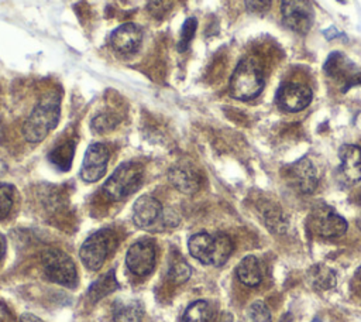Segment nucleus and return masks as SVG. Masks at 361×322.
<instances>
[{
    "label": "nucleus",
    "mask_w": 361,
    "mask_h": 322,
    "mask_svg": "<svg viewBox=\"0 0 361 322\" xmlns=\"http://www.w3.org/2000/svg\"><path fill=\"white\" fill-rule=\"evenodd\" d=\"M61 116V97L49 92L41 97L23 124V136L28 143L42 141L52 131Z\"/></svg>",
    "instance_id": "f257e3e1"
},
{
    "label": "nucleus",
    "mask_w": 361,
    "mask_h": 322,
    "mask_svg": "<svg viewBox=\"0 0 361 322\" xmlns=\"http://www.w3.org/2000/svg\"><path fill=\"white\" fill-rule=\"evenodd\" d=\"M188 247L189 253L197 261L207 266L220 267L228 260L233 251V242L224 233L210 234L200 232L189 239Z\"/></svg>",
    "instance_id": "f03ea898"
},
{
    "label": "nucleus",
    "mask_w": 361,
    "mask_h": 322,
    "mask_svg": "<svg viewBox=\"0 0 361 322\" xmlns=\"http://www.w3.org/2000/svg\"><path fill=\"white\" fill-rule=\"evenodd\" d=\"M264 88V75L258 61L252 56L240 61L230 79V95L234 99L250 100Z\"/></svg>",
    "instance_id": "7ed1b4c3"
},
{
    "label": "nucleus",
    "mask_w": 361,
    "mask_h": 322,
    "mask_svg": "<svg viewBox=\"0 0 361 322\" xmlns=\"http://www.w3.org/2000/svg\"><path fill=\"white\" fill-rule=\"evenodd\" d=\"M142 182V167L137 162H124L103 184V193L110 201H120L135 192Z\"/></svg>",
    "instance_id": "20e7f679"
},
{
    "label": "nucleus",
    "mask_w": 361,
    "mask_h": 322,
    "mask_svg": "<svg viewBox=\"0 0 361 322\" xmlns=\"http://www.w3.org/2000/svg\"><path fill=\"white\" fill-rule=\"evenodd\" d=\"M42 268L47 277L63 287L75 288L78 285V271L73 260L59 249H48L41 256Z\"/></svg>",
    "instance_id": "39448f33"
},
{
    "label": "nucleus",
    "mask_w": 361,
    "mask_h": 322,
    "mask_svg": "<svg viewBox=\"0 0 361 322\" xmlns=\"http://www.w3.org/2000/svg\"><path fill=\"white\" fill-rule=\"evenodd\" d=\"M114 247V236L109 230H99L90 234L80 247V260L89 270H97L106 261Z\"/></svg>",
    "instance_id": "423d86ee"
},
{
    "label": "nucleus",
    "mask_w": 361,
    "mask_h": 322,
    "mask_svg": "<svg viewBox=\"0 0 361 322\" xmlns=\"http://www.w3.org/2000/svg\"><path fill=\"white\" fill-rule=\"evenodd\" d=\"M310 229L323 237H338L347 230V222L334 209L326 205L316 206L309 217Z\"/></svg>",
    "instance_id": "0eeeda50"
},
{
    "label": "nucleus",
    "mask_w": 361,
    "mask_h": 322,
    "mask_svg": "<svg viewBox=\"0 0 361 322\" xmlns=\"http://www.w3.org/2000/svg\"><path fill=\"white\" fill-rule=\"evenodd\" d=\"M324 72L331 79L337 80L343 90L361 83V68L354 65L344 54L331 52L324 64Z\"/></svg>",
    "instance_id": "6e6552de"
},
{
    "label": "nucleus",
    "mask_w": 361,
    "mask_h": 322,
    "mask_svg": "<svg viewBox=\"0 0 361 322\" xmlns=\"http://www.w3.org/2000/svg\"><path fill=\"white\" fill-rule=\"evenodd\" d=\"M281 13L286 27L305 34L313 24L314 13L309 0H282Z\"/></svg>",
    "instance_id": "1a4fd4ad"
},
{
    "label": "nucleus",
    "mask_w": 361,
    "mask_h": 322,
    "mask_svg": "<svg viewBox=\"0 0 361 322\" xmlns=\"http://www.w3.org/2000/svg\"><path fill=\"white\" fill-rule=\"evenodd\" d=\"M126 263L128 270L140 277L148 275L155 266V246L149 240H138L130 246Z\"/></svg>",
    "instance_id": "9d476101"
},
{
    "label": "nucleus",
    "mask_w": 361,
    "mask_h": 322,
    "mask_svg": "<svg viewBox=\"0 0 361 322\" xmlns=\"http://www.w3.org/2000/svg\"><path fill=\"white\" fill-rule=\"evenodd\" d=\"M109 150L102 143H93L87 147L82 168H80V177L85 182H96L99 181L107 169L109 162Z\"/></svg>",
    "instance_id": "9b49d317"
},
{
    "label": "nucleus",
    "mask_w": 361,
    "mask_h": 322,
    "mask_svg": "<svg viewBox=\"0 0 361 322\" xmlns=\"http://www.w3.org/2000/svg\"><path fill=\"white\" fill-rule=\"evenodd\" d=\"M281 109L286 112L303 110L312 100V90L302 83L288 82L281 86L276 95Z\"/></svg>",
    "instance_id": "f8f14e48"
},
{
    "label": "nucleus",
    "mask_w": 361,
    "mask_h": 322,
    "mask_svg": "<svg viewBox=\"0 0 361 322\" xmlns=\"http://www.w3.org/2000/svg\"><path fill=\"white\" fill-rule=\"evenodd\" d=\"M142 40L141 28L134 23H126L118 25L110 35L111 48L124 55H131L138 51Z\"/></svg>",
    "instance_id": "ddd939ff"
},
{
    "label": "nucleus",
    "mask_w": 361,
    "mask_h": 322,
    "mask_svg": "<svg viewBox=\"0 0 361 322\" xmlns=\"http://www.w3.org/2000/svg\"><path fill=\"white\" fill-rule=\"evenodd\" d=\"M161 202L151 195L140 196L133 205V222L141 229L151 227L161 217Z\"/></svg>",
    "instance_id": "4468645a"
},
{
    "label": "nucleus",
    "mask_w": 361,
    "mask_h": 322,
    "mask_svg": "<svg viewBox=\"0 0 361 322\" xmlns=\"http://www.w3.org/2000/svg\"><path fill=\"white\" fill-rule=\"evenodd\" d=\"M289 175L298 189L303 193H313L317 188V172L307 158L298 160L289 168Z\"/></svg>",
    "instance_id": "2eb2a0df"
},
{
    "label": "nucleus",
    "mask_w": 361,
    "mask_h": 322,
    "mask_svg": "<svg viewBox=\"0 0 361 322\" xmlns=\"http://www.w3.org/2000/svg\"><path fill=\"white\" fill-rule=\"evenodd\" d=\"M341 172L350 182L361 179V148L354 144H344L340 148Z\"/></svg>",
    "instance_id": "dca6fc26"
},
{
    "label": "nucleus",
    "mask_w": 361,
    "mask_h": 322,
    "mask_svg": "<svg viewBox=\"0 0 361 322\" xmlns=\"http://www.w3.org/2000/svg\"><path fill=\"white\" fill-rule=\"evenodd\" d=\"M168 178L171 184L183 193H193L200 186V178L197 172L188 165L172 167L168 174Z\"/></svg>",
    "instance_id": "f3484780"
},
{
    "label": "nucleus",
    "mask_w": 361,
    "mask_h": 322,
    "mask_svg": "<svg viewBox=\"0 0 361 322\" xmlns=\"http://www.w3.org/2000/svg\"><path fill=\"white\" fill-rule=\"evenodd\" d=\"M144 314L142 302L137 298H118L113 304L114 322H141Z\"/></svg>",
    "instance_id": "a211bd4d"
},
{
    "label": "nucleus",
    "mask_w": 361,
    "mask_h": 322,
    "mask_svg": "<svg viewBox=\"0 0 361 322\" xmlns=\"http://www.w3.org/2000/svg\"><path fill=\"white\" fill-rule=\"evenodd\" d=\"M237 277L244 285H248V287L258 285L262 280V273H261L257 257L245 256L237 267Z\"/></svg>",
    "instance_id": "6ab92c4d"
},
{
    "label": "nucleus",
    "mask_w": 361,
    "mask_h": 322,
    "mask_svg": "<svg viewBox=\"0 0 361 322\" xmlns=\"http://www.w3.org/2000/svg\"><path fill=\"white\" fill-rule=\"evenodd\" d=\"M307 278L312 287L317 290H330L336 285V273L324 264L313 266L307 271Z\"/></svg>",
    "instance_id": "aec40b11"
},
{
    "label": "nucleus",
    "mask_w": 361,
    "mask_h": 322,
    "mask_svg": "<svg viewBox=\"0 0 361 322\" xmlns=\"http://www.w3.org/2000/svg\"><path fill=\"white\" fill-rule=\"evenodd\" d=\"M213 318V309L209 305V302L199 299L192 302L183 316H182V322H210Z\"/></svg>",
    "instance_id": "412c9836"
},
{
    "label": "nucleus",
    "mask_w": 361,
    "mask_h": 322,
    "mask_svg": "<svg viewBox=\"0 0 361 322\" xmlns=\"http://www.w3.org/2000/svg\"><path fill=\"white\" fill-rule=\"evenodd\" d=\"M116 288H118V282L116 281V277H114V271L111 270L110 273L102 275L97 281H94L89 291H87V295L89 298H92L93 301H99L102 297L110 294L111 291H114Z\"/></svg>",
    "instance_id": "4be33fe9"
},
{
    "label": "nucleus",
    "mask_w": 361,
    "mask_h": 322,
    "mask_svg": "<svg viewBox=\"0 0 361 322\" xmlns=\"http://www.w3.org/2000/svg\"><path fill=\"white\" fill-rule=\"evenodd\" d=\"M262 216L265 220V225L268 226L269 230L275 232V233H283L288 227V220L283 216V212L272 205V203H267V206L262 210Z\"/></svg>",
    "instance_id": "5701e85b"
},
{
    "label": "nucleus",
    "mask_w": 361,
    "mask_h": 322,
    "mask_svg": "<svg viewBox=\"0 0 361 322\" xmlns=\"http://www.w3.org/2000/svg\"><path fill=\"white\" fill-rule=\"evenodd\" d=\"M192 274V268L182 258V257H176L168 267V280L173 284H182L185 281L189 280Z\"/></svg>",
    "instance_id": "b1692460"
},
{
    "label": "nucleus",
    "mask_w": 361,
    "mask_h": 322,
    "mask_svg": "<svg viewBox=\"0 0 361 322\" xmlns=\"http://www.w3.org/2000/svg\"><path fill=\"white\" fill-rule=\"evenodd\" d=\"M245 322H272L271 311L261 299L254 301L245 311Z\"/></svg>",
    "instance_id": "393cba45"
},
{
    "label": "nucleus",
    "mask_w": 361,
    "mask_h": 322,
    "mask_svg": "<svg viewBox=\"0 0 361 322\" xmlns=\"http://www.w3.org/2000/svg\"><path fill=\"white\" fill-rule=\"evenodd\" d=\"M16 189L10 184H0V219L10 215L14 205Z\"/></svg>",
    "instance_id": "a878e982"
},
{
    "label": "nucleus",
    "mask_w": 361,
    "mask_h": 322,
    "mask_svg": "<svg viewBox=\"0 0 361 322\" xmlns=\"http://www.w3.org/2000/svg\"><path fill=\"white\" fill-rule=\"evenodd\" d=\"M197 28V21L196 18L190 17L188 20H185L182 28H180V35H179V41H178V51H186L195 37Z\"/></svg>",
    "instance_id": "bb28decb"
},
{
    "label": "nucleus",
    "mask_w": 361,
    "mask_h": 322,
    "mask_svg": "<svg viewBox=\"0 0 361 322\" xmlns=\"http://www.w3.org/2000/svg\"><path fill=\"white\" fill-rule=\"evenodd\" d=\"M92 130L96 133H106L117 126V119L110 113H100L92 120Z\"/></svg>",
    "instance_id": "cd10ccee"
},
{
    "label": "nucleus",
    "mask_w": 361,
    "mask_h": 322,
    "mask_svg": "<svg viewBox=\"0 0 361 322\" xmlns=\"http://www.w3.org/2000/svg\"><path fill=\"white\" fill-rule=\"evenodd\" d=\"M172 4H173V0H149L148 8L154 16L162 17L168 10H171Z\"/></svg>",
    "instance_id": "c85d7f7f"
},
{
    "label": "nucleus",
    "mask_w": 361,
    "mask_h": 322,
    "mask_svg": "<svg viewBox=\"0 0 361 322\" xmlns=\"http://www.w3.org/2000/svg\"><path fill=\"white\" fill-rule=\"evenodd\" d=\"M271 4V0H245V6L252 13L265 11Z\"/></svg>",
    "instance_id": "c756f323"
},
{
    "label": "nucleus",
    "mask_w": 361,
    "mask_h": 322,
    "mask_svg": "<svg viewBox=\"0 0 361 322\" xmlns=\"http://www.w3.org/2000/svg\"><path fill=\"white\" fill-rule=\"evenodd\" d=\"M350 288H351L353 294L361 299V267H358L357 271L354 273V275L350 281Z\"/></svg>",
    "instance_id": "7c9ffc66"
},
{
    "label": "nucleus",
    "mask_w": 361,
    "mask_h": 322,
    "mask_svg": "<svg viewBox=\"0 0 361 322\" xmlns=\"http://www.w3.org/2000/svg\"><path fill=\"white\" fill-rule=\"evenodd\" d=\"M20 322H44V321L32 314H23L20 318Z\"/></svg>",
    "instance_id": "2f4dec72"
},
{
    "label": "nucleus",
    "mask_w": 361,
    "mask_h": 322,
    "mask_svg": "<svg viewBox=\"0 0 361 322\" xmlns=\"http://www.w3.org/2000/svg\"><path fill=\"white\" fill-rule=\"evenodd\" d=\"M6 249H7V243H6V237L0 233V258L6 254Z\"/></svg>",
    "instance_id": "473e14b6"
},
{
    "label": "nucleus",
    "mask_w": 361,
    "mask_h": 322,
    "mask_svg": "<svg viewBox=\"0 0 361 322\" xmlns=\"http://www.w3.org/2000/svg\"><path fill=\"white\" fill-rule=\"evenodd\" d=\"M221 322H233V316L230 314H224L221 318Z\"/></svg>",
    "instance_id": "72a5a7b5"
},
{
    "label": "nucleus",
    "mask_w": 361,
    "mask_h": 322,
    "mask_svg": "<svg viewBox=\"0 0 361 322\" xmlns=\"http://www.w3.org/2000/svg\"><path fill=\"white\" fill-rule=\"evenodd\" d=\"M360 203H361V192H360Z\"/></svg>",
    "instance_id": "f704fd0d"
}]
</instances>
